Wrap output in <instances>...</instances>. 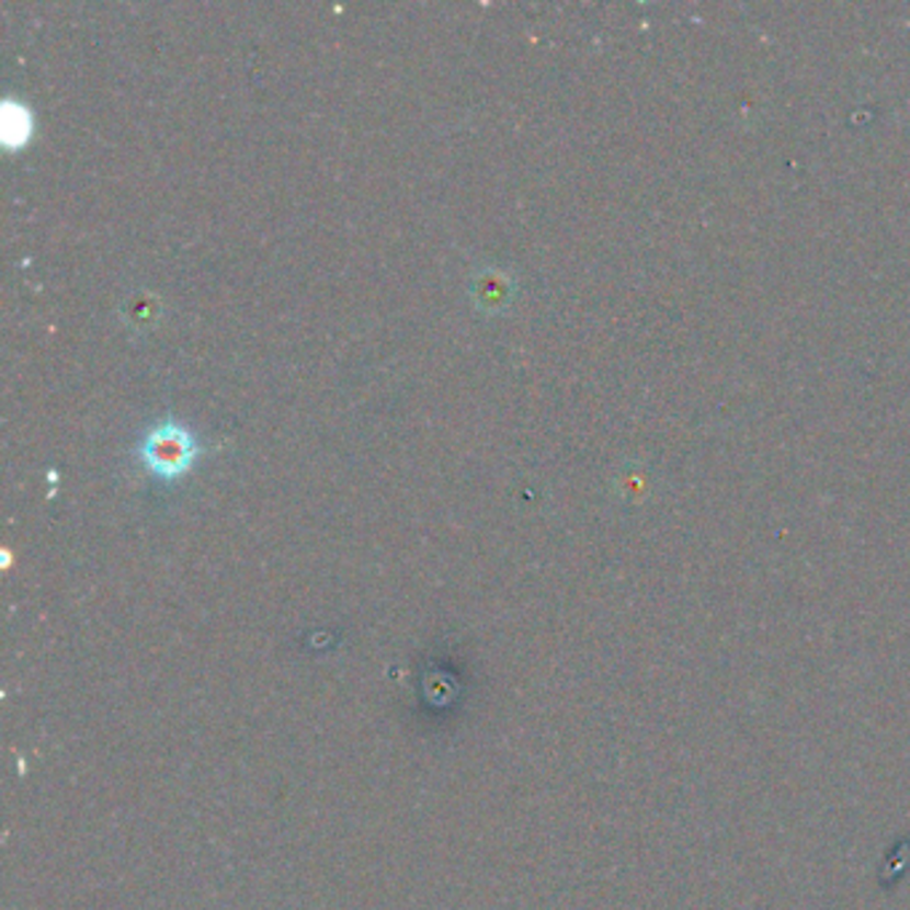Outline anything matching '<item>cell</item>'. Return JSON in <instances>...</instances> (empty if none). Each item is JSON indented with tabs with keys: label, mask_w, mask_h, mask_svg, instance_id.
Returning a JSON list of instances; mask_svg holds the SVG:
<instances>
[{
	"label": "cell",
	"mask_w": 910,
	"mask_h": 910,
	"mask_svg": "<svg viewBox=\"0 0 910 910\" xmlns=\"http://www.w3.org/2000/svg\"><path fill=\"white\" fill-rule=\"evenodd\" d=\"M137 454L152 476L174 481L193 465L195 454H198V441L187 428L177 425V422H161L143 435Z\"/></svg>",
	"instance_id": "cell-1"
}]
</instances>
